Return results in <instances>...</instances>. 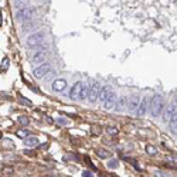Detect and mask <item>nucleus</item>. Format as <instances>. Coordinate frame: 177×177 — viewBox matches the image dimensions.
<instances>
[{"label":"nucleus","instance_id":"19","mask_svg":"<svg viewBox=\"0 0 177 177\" xmlns=\"http://www.w3.org/2000/svg\"><path fill=\"white\" fill-rule=\"evenodd\" d=\"M108 167H109V169H118V167H119V162H118L116 159L109 160V162H108Z\"/></svg>","mask_w":177,"mask_h":177},{"label":"nucleus","instance_id":"11","mask_svg":"<svg viewBox=\"0 0 177 177\" xmlns=\"http://www.w3.org/2000/svg\"><path fill=\"white\" fill-rule=\"evenodd\" d=\"M140 96L139 95H133V96L129 98V104H128V111L129 112H137L139 109V105H140Z\"/></svg>","mask_w":177,"mask_h":177},{"label":"nucleus","instance_id":"16","mask_svg":"<svg viewBox=\"0 0 177 177\" xmlns=\"http://www.w3.org/2000/svg\"><path fill=\"white\" fill-rule=\"evenodd\" d=\"M38 145V139H37L36 136H28L27 139H26V146L28 147H34Z\"/></svg>","mask_w":177,"mask_h":177},{"label":"nucleus","instance_id":"7","mask_svg":"<svg viewBox=\"0 0 177 177\" xmlns=\"http://www.w3.org/2000/svg\"><path fill=\"white\" fill-rule=\"evenodd\" d=\"M51 71V64L50 62H44V64L38 65V67L34 70V76H36L37 80H40V78H43V76H46L47 74Z\"/></svg>","mask_w":177,"mask_h":177},{"label":"nucleus","instance_id":"6","mask_svg":"<svg viewBox=\"0 0 177 177\" xmlns=\"http://www.w3.org/2000/svg\"><path fill=\"white\" fill-rule=\"evenodd\" d=\"M84 86H85V84L81 82V81H78V82H75L72 85V88L70 91V98L72 101H81V95H82Z\"/></svg>","mask_w":177,"mask_h":177},{"label":"nucleus","instance_id":"23","mask_svg":"<svg viewBox=\"0 0 177 177\" xmlns=\"http://www.w3.org/2000/svg\"><path fill=\"white\" fill-rule=\"evenodd\" d=\"M155 176H156V177H171L170 174L165 173V171H162V170H157V171L155 173Z\"/></svg>","mask_w":177,"mask_h":177},{"label":"nucleus","instance_id":"1","mask_svg":"<svg viewBox=\"0 0 177 177\" xmlns=\"http://www.w3.org/2000/svg\"><path fill=\"white\" fill-rule=\"evenodd\" d=\"M165 98L160 94H156L150 101V113H152L153 118H159L160 115H163V111H165Z\"/></svg>","mask_w":177,"mask_h":177},{"label":"nucleus","instance_id":"15","mask_svg":"<svg viewBox=\"0 0 177 177\" xmlns=\"http://www.w3.org/2000/svg\"><path fill=\"white\" fill-rule=\"evenodd\" d=\"M95 153H96L101 159H109L111 156H112V153H111L109 150H105V149H96L95 150Z\"/></svg>","mask_w":177,"mask_h":177},{"label":"nucleus","instance_id":"27","mask_svg":"<svg viewBox=\"0 0 177 177\" xmlns=\"http://www.w3.org/2000/svg\"><path fill=\"white\" fill-rule=\"evenodd\" d=\"M24 155H27V156H34V153L31 152V150H24Z\"/></svg>","mask_w":177,"mask_h":177},{"label":"nucleus","instance_id":"8","mask_svg":"<svg viewBox=\"0 0 177 177\" xmlns=\"http://www.w3.org/2000/svg\"><path fill=\"white\" fill-rule=\"evenodd\" d=\"M116 102H118V95H116L115 91H111L109 96H108V99L104 102V109L105 111H112L113 108H116Z\"/></svg>","mask_w":177,"mask_h":177},{"label":"nucleus","instance_id":"18","mask_svg":"<svg viewBox=\"0 0 177 177\" xmlns=\"http://www.w3.org/2000/svg\"><path fill=\"white\" fill-rule=\"evenodd\" d=\"M146 153L150 156H155L156 153H157V149H156L155 146H152V145H147L146 146Z\"/></svg>","mask_w":177,"mask_h":177},{"label":"nucleus","instance_id":"5","mask_svg":"<svg viewBox=\"0 0 177 177\" xmlns=\"http://www.w3.org/2000/svg\"><path fill=\"white\" fill-rule=\"evenodd\" d=\"M101 89L102 86L99 85V82H92L91 88H89V94H88V98H86V101L89 102V104H94V102H96L98 99H99V94H101Z\"/></svg>","mask_w":177,"mask_h":177},{"label":"nucleus","instance_id":"13","mask_svg":"<svg viewBox=\"0 0 177 177\" xmlns=\"http://www.w3.org/2000/svg\"><path fill=\"white\" fill-rule=\"evenodd\" d=\"M128 104H129V99H128L126 96H120V98H118V102H116V111L128 109Z\"/></svg>","mask_w":177,"mask_h":177},{"label":"nucleus","instance_id":"20","mask_svg":"<svg viewBox=\"0 0 177 177\" xmlns=\"http://www.w3.org/2000/svg\"><path fill=\"white\" fill-rule=\"evenodd\" d=\"M7 67H9V58L4 57L3 60H2V70L6 71V70H7Z\"/></svg>","mask_w":177,"mask_h":177},{"label":"nucleus","instance_id":"14","mask_svg":"<svg viewBox=\"0 0 177 177\" xmlns=\"http://www.w3.org/2000/svg\"><path fill=\"white\" fill-rule=\"evenodd\" d=\"M111 91H112V89H111V86H108V85L106 86H102L101 94H99V99H98V101L101 102V104H104V102L108 99V96H109Z\"/></svg>","mask_w":177,"mask_h":177},{"label":"nucleus","instance_id":"2","mask_svg":"<svg viewBox=\"0 0 177 177\" xmlns=\"http://www.w3.org/2000/svg\"><path fill=\"white\" fill-rule=\"evenodd\" d=\"M36 14H37L36 7H20L16 12V18L18 22H31Z\"/></svg>","mask_w":177,"mask_h":177},{"label":"nucleus","instance_id":"10","mask_svg":"<svg viewBox=\"0 0 177 177\" xmlns=\"http://www.w3.org/2000/svg\"><path fill=\"white\" fill-rule=\"evenodd\" d=\"M149 109H150V99H149V96H143L142 98V101H140V105H139V109H137L136 115L137 116H145Z\"/></svg>","mask_w":177,"mask_h":177},{"label":"nucleus","instance_id":"3","mask_svg":"<svg viewBox=\"0 0 177 177\" xmlns=\"http://www.w3.org/2000/svg\"><path fill=\"white\" fill-rule=\"evenodd\" d=\"M44 38H46V33L44 31H38V33H34L31 36L27 37L26 40V46L28 48H34V47H38L44 43Z\"/></svg>","mask_w":177,"mask_h":177},{"label":"nucleus","instance_id":"25","mask_svg":"<svg viewBox=\"0 0 177 177\" xmlns=\"http://www.w3.org/2000/svg\"><path fill=\"white\" fill-rule=\"evenodd\" d=\"M167 160H171V162L177 163V156H167Z\"/></svg>","mask_w":177,"mask_h":177},{"label":"nucleus","instance_id":"12","mask_svg":"<svg viewBox=\"0 0 177 177\" xmlns=\"http://www.w3.org/2000/svg\"><path fill=\"white\" fill-rule=\"evenodd\" d=\"M47 58V52L44 51V50H40L38 52H36V54L31 57V62L33 64H44V61H46Z\"/></svg>","mask_w":177,"mask_h":177},{"label":"nucleus","instance_id":"22","mask_svg":"<svg viewBox=\"0 0 177 177\" xmlns=\"http://www.w3.org/2000/svg\"><path fill=\"white\" fill-rule=\"evenodd\" d=\"M17 136H20V137H26V139H27V137H28V130H24V129H22V130H18V132H17Z\"/></svg>","mask_w":177,"mask_h":177},{"label":"nucleus","instance_id":"17","mask_svg":"<svg viewBox=\"0 0 177 177\" xmlns=\"http://www.w3.org/2000/svg\"><path fill=\"white\" fill-rule=\"evenodd\" d=\"M170 130L173 132L174 135H177V113L174 115V118L170 120Z\"/></svg>","mask_w":177,"mask_h":177},{"label":"nucleus","instance_id":"26","mask_svg":"<svg viewBox=\"0 0 177 177\" xmlns=\"http://www.w3.org/2000/svg\"><path fill=\"white\" fill-rule=\"evenodd\" d=\"M82 177H92L91 171H82Z\"/></svg>","mask_w":177,"mask_h":177},{"label":"nucleus","instance_id":"21","mask_svg":"<svg viewBox=\"0 0 177 177\" xmlns=\"http://www.w3.org/2000/svg\"><path fill=\"white\" fill-rule=\"evenodd\" d=\"M18 122L22 123V125H28V123H30V119H28L27 116H20V118H18Z\"/></svg>","mask_w":177,"mask_h":177},{"label":"nucleus","instance_id":"4","mask_svg":"<svg viewBox=\"0 0 177 177\" xmlns=\"http://www.w3.org/2000/svg\"><path fill=\"white\" fill-rule=\"evenodd\" d=\"M177 113V101L176 102H171V104H169L165 108V111H163V122L166 123H170V120L174 118V115Z\"/></svg>","mask_w":177,"mask_h":177},{"label":"nucleus","instance_id":"24","mask_svg":"<svg viewBox=\"0 0 177 177\" xmlns=\"http://www.w3.org/2000/svg\"><path fill=\"white\" fill-rule=\"evenodd\" d=\"M108 133L112 135V136H115V135H118V129L116 128H108Z\"/></svg>","mask_w":177,"mask_h":177},{"label":"nucleus","instance_id":"9","mask_svg":"<svg viewBox=\"0 0 177 177\" xmlns=\"http://www.w3.org/2000/svg\"><path fill=\"white\" fill-rule=\"evenodd\" d=\"M67 86H68V84L64 78H57V80L51 84V89H52V92H55V94H58V92H64Z\"/></svg>","mask_w":177,"mask_h":177}]
</instances>
